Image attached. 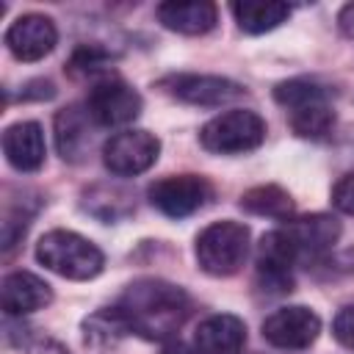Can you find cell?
Instances as JSON below:
<instances>
[{
	"label": "cell",
	"instance_id": "4",
	"mask_svg": "<svg viewBox=\"0 0 354 354\" xmlns=\"http://www.w3.org/2000/svg\"><path fill=\"white\" fill-rule=\"evenodd\" d=\"M249 238L252 232L243 221L221 218V221L207 224L194 241V254H196L199 268L210 277L238 274L249 254Z\"/></svg>",
	"mask_w": 354,
	"mask_h": 354
},
{
	"label": "cell",
	"instance_id": "9",
	"mask_svg": "<svg viewBox=\"0 0 354 354\" xmlns=\"http://www.w3.org/2000/svg\"><path fill=\"white\" fill-rule=\"evenodd\" d=\"M152 207L169 218H185L205 207L213 196V185L202 174H169L149 185L147 191Z\"/></svg>",
	"mask_w": 354,
	"mask_h": 354
},
{
	"label": "cell",
	"instance_id": "2",
	"mask_svg": "<svg viewBox=\"0 0 354 354\" xmlns=\"http://www.w3.org/2000/svg\"><path fill=\"white\" fill-rule=\"evenodd\" d=\"M36 260L64 277V279H75V282H86L102 274L105 268V254L102 249L83 238L80 232L72 230H50L36 241Z\"/></svg>",
	"mask_w": 354,
	"mask_h": 354
},
{
	"label": "cell",
	"instance_id": "11",
	"mask_svg": "<svg viewBox=\"0 0 354 354\" xmlns=\"http://www.w3.org/2000/svg\"><path fill=\"white\" fill-rule=\"evenodd\" d=\"M8 53L17 61H41L44 55H50L58 44V28L47 14H22L17 17L3 36Z\"/></svg>",
	"mask_w": 354,
	"mask_h": 354
},
{
	"label": "cell",
	"instance_id": "19",
	"mask_svg": "<svg viewBox=\"0 0 354 354\" xmlns=\"http://www.w3.org/2000/svg\"><path fill=\"white\" fill-rule=\"evenodd\" d=\"M238 205H241V210H246L252 216H266V218H279V221H288L296 213L293 196L282 185H274V183L254 185V188L243 191Z\"/></svg>",
	"mask_w": 354,
	"mask_h": 354
},
{
	"label": "cell",
	"instance_id": "1",
	"mask_svg": "<svg viewBox=\"0 0 354 354\" xmlns=\"http://www.w3.org/2000/svg\"><path fill=\"white\" fill-rule=\"evenodd\" d=\"M113 307L127 321L130 335H138L144 340H166L185 324L191 299L174 282L144 277L130 282Z\"/></svg>",
	"mask_w": 354,
	"mask_h": 354
},
{
	"label": "cell",
	"instance_id": "25",
	"mask_svg": "<svg viewBox=\"0 0 354 354\" xmlns=\"http://www.w3.org/2000/svg\"><path fill=\"white\" fill-rule=\"evenodd\" d=\"M337 28H340V33H343L346 39L354 41V0L346 3V6L337 11Z\"/></svg>",
	"mask_w": 354,
	"mask_h": 354
},
{
	"label": "cell",
	"instance_id": "18",
	"mask_svg": "<svg viewBox=\"0 0 354 354\" xmlns=\"http://www.w3.org/2000/svg\"><path fill=\"white\" fill-rule=\"evenodd\" d=\"M230 11H232L238 28L252 36L268 33L290 17V6L279 3V0H243V3H232Z\"/></svg>",
	"mask_w": 354,
	"mask_h": 354
},
{
	"label": "cell",
	"instance_id": "6",
	"mask_svg": "<svg viewBox=\"0 0 354 354\" xmlns=\"http://www.w3.org/2000/svg\"><path fill=\"white\" fill-rule=\"evenodd\" d=\"M141 108H144L141 94L116 72L91 83V91L86 97V111L91 113L97 127H124L138 119Z\"/></svg>",
	"mask_w": 354,
	"mask_h": 354
},
{
	"label": "cell",
	"instance_id": "13",
	"mask_svg": "<svg viewBox=\"0 0 354 354\" xmlns=\"http://www.w3.org/2000/svg\"><path fill=\"white\" fill-rule=\"evenodd\" d=\"M94 127L97 122L86 111V105H66L55 113L53 130H55V147L58 155L69 163L86 160V155L94 147Z\"/></svg>",
	"mask_w": 354,
	"mask_h": 354
},
{
	"label": "cell",
	"instance_id": "21",
	"mask_svg": "<svg viewBox=\"0 0 354 354\" xmlns=\"http://www.w3.org/2000/svg\"><path fill=\"white\" fill-rule=\"evenodd\" d=\"M332 335L343 348L354 351V304L337 310V315L332 318Z\"/></svg>",
	"mask_w": 354,
	"mask_h": 354
},
{
	"label": "cell",
	"instance_id": "12",
	"mask_svg": "<svg viewBox=\"0 0 354 354\" xmlns=\"http://www.w3.org/2000/svg\"><path fill=\"white\" fill-rule=\"evenodd\" d=\"M282 232L288 235L299 263L301 260H318L324 257L340 238L343 227L335 216L326 213H313V216H301V218H288Z\"/></svg>",
	"mask_w": 354,
	"mask_h": 354
},
{
	"label": "cell",
	"instance_id": "7",
	"mask_svg": "<svg viewBox=\"0 0 354 354\" xmlns=\"http://www.w3.org/2000/svg\"><path fill=\"white\" fill-rule=\"evenodd\" d=\"M158 86L169 97L180 100L185 105H196V108H221V105H230L246 94V88L241 83L221 77V75H205V72L166 75Z\"/></svg>",
	"mask_w": 354,
	"mask_h": 354
},
{
	"label": "cell",
	"instance_id": "22",
	"mask_svg": "<svg viewBox=\"0 0 354 354\" xmlns=\"http://www.w3.org/2000/svg\"><path fill=\"white\" fill-rule=\"evenodd\" d=\"M332 205L346 213V216H354V169L346 171L335 185H332Z\"/></svg>",
	"mask_w": 354,
	"mask_h": 354
},
{
	"label": "cell",
	"instance_id": "26",
	"mask_svg": "<svg viewBox=\"0 0 354 354\" xmlns=\"http://www.w3.org/2000/svg\"><path fill=\"white\" fill-rule=\"evenodd\" d=\"M160 354H199V351H196V346H188V343H183V340H169V343L160 348Z\"/></svg>",
	"mask_w": 354,
	"mask_h": 354
},
{
	"label": "cell",
	"instance_id": "10",
	"mask_svg": "<svg viewBox=\"0 0 354 354\" xmlns=\"http://www.w3.org/2000/svg\"><path fill=\"white\" fill-rule=\"evenodd\" d=\"M321 335V318L313 307L304 304H288L266 315L263 321V337L274 348L285 351H301L310 348Z\"/></svg>",
	"mask_w": 354,
	"mask_h": 354
},
{
	"label": "cell",
	"instance_id": "16",
	"mask_svg": "<svg viewBox=\"0 0 354 354\" xmlns=\"http://www.w3.org/2000/svg\"><path fill=\"white\" fill-rule=\"evenodd\" d=\"M155 14L166 30L183 36H202L218 22V8L207 0H166L155 8Z\"/></svg>",
	"mask_w": 354,
	"mask_h": 354
},
{
	"label": "cell",
	"instance_id": "8",
	"mask_svg": "<svg viewBox=\"0 0 354 354\" xmlns=\"http://www.w3.org/2000/svg\"><path fill=\"white\" fill-rule=\"evenodd\" d=\"M160 138L149 130H122L102 144V163L116 177H136L155 166Z\"/></svg>",
	"mask_w": 354,
	"mask_h": 354
},
{
	"label": "cell",
	"instance_id": "20",
	"mask_svg": "<svg viewBox=\"0 0 354 354\" xmlns=\"http://www.w3.org/2000/svg\"><path fill=\"white\" fill-rule=\"evenodd\" d=\"M124 335H130V326H127V321L122 318V313L116 307H102V310L91 313L88 318H83L86 346L108 348V346H116Z\"/></svg>",
	"mask_w": 354,
	"mask_h": 354
},
{
	"label": "cell",
	"instance_id": "24",
	"mask_svg": "<svg viewBox=\"0 0 354 354\" xmlns=\"http://www.w3.org/2000/svg\"><path fill=\"white\" fill-rule=\"evenodd\" d=\"M22 97L25 100H53L55 97V86H53V80H30L28 86H25V91H22Z\"/></svg>",
	"mask_w": 354,
	"mask_h": 354
},
{
	"label": "cell",
	"instance_id": "15",
	"mask_svg": "<svg viewBox=\"0 0 354 354\" xmlns=\"http://www.w3.org/2000/svg\"><path fill=\"white\" fill-rule=\"evenodd\" d=\"M3 155L17 171H39L47 158L44 130L39 122H14L3 130Z\"/></svg>",
	"mask_w": 354,
	"mask_h": 354
},
{
	"label": "cell",
	"instance_id": "17",
	"mask_svg": "<svg viewBox=\"0 0 354 354\" xmlns=\"http://www.w3.org/2000/svg\"><path fill=\"white\" fill-rule=\"evenodd\" d=\"M199 354H238L246 346V324L232 313H216L199 321L194 332Z\"/></svg>",
	"mask_w": 354,
	"mask_h": 354
},
{
	"label": "cell",
	"instance_id": "14",
	"mask_svg": "<svg viewBox=\"0 0 354 354\" xmlns=\"http://www.w3.org/2000/svg\"><path fill=\"white\" fill-rule=\"evenodd\" d=\"M53 301V288L30 271H8L0 282V304L6 318L44 310Z\"/></svg>",
	"mask_w": 354,
	"mask_h": 354
},
{
	"label": "cell",
	"instance_id": "3",
	"mask_svg": "<svg viewBox=\"0 0 354 354\" xmlns=\"http://www.w3.org/2000/svg\"><path fill=\"white\" fill-rule=\"evenodd\" d=\"M274 100L288 111L290 127L301 138H326L335 127V108L321 83L310 77H290L274 86Z\"/></svg>",
	"mask_w": 354,
	"mask_h": 354
},
{
	"label": "cell",
	"instance_id": "5",
	"mask_svg": "<svg viewBox=\"0 0 354 354\" xmlns=\"http://www.w3.org/2000/svg\"><path fill=\"white\" fill-rule=\"evenodd\" d=\"M266 141V122L249 108H230L207 119L199 130V144L213 155H243Z\"/></svg>",
	"mask_w": 354,
	"mask_h": 354
},
{
	"label": "cell",
	"instance_id": "23",
	"mask_svg": "<svg viewBox=\"0 0 354 354\" xmlns=\"http://www.w3.org/2000/svg\"><path fill=\"white\" fill-rule=\"evenodd\" d=\"M25 351L28 354H69L58 340H50V337H25Z\"/></svg>",
	"mask_w": 354,
	"mask_h": 354
}]
</instances>
